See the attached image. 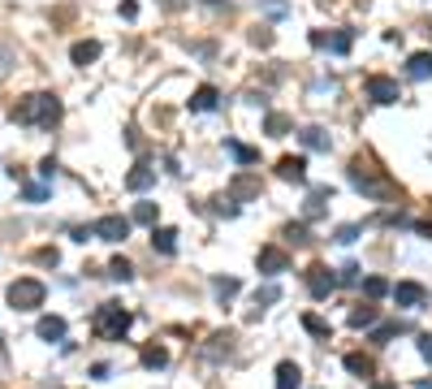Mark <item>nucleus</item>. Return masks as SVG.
I'll return each mask as SVG.
<instances>
[{
    "mask_svg": "<svg viewBox=\"0 0 432 389\" xmlns=\"http://www.w3.org/2000/svg\"><path fill=\"white\" fill-rule=\"evenodd\" d=\"M286 238H290V243H298V247H307V243H312V233H307V225L298 221V225H286Z\"/></svg>",
    "mask_w": 432,
    "mask_h": 389,
    "instance_id": "obj_33",
    "label": "nucleus"
},
{
    "mask_svg": "<svg viewBox=\"0 0 432 389\" xmlns=\"http://www.w3.org/2000/svg\"><path fill=\"white\" fill-rule=\"evenodd\" d=\"M359 281H363V268H359V264H342L337 285H359Z\"/></svg>",
    "mask_w": 432,
    "mask_h": 389,
    "instance_id": "obj_32",
    "label": "nucleus"
},
{
    "mask_svg": "<svg viewBox=\"0 0 432 389\" xmlns=\"http://www.w3.org/2000/svg\"><path fill=\"white\" fill-rule=\"evenodd\" d=\"M230 199H234V203H238V199H260V177L238 173V177L230 182Z\"/></svg>",
    "mask_w": 432,
    "mask_h": 389,
    "instance_id": "obj_12",
    "label": "nucleus"
},
{
    "mask_svg": "<svg viewBox=\"0 0 432 389\" xmlns=\"http://www.w3.org/2000/svg\"><path fill=\"white\" fill-rule=\"evenodd\" d=\"M419 355L432 363V333H424V337H419Z\"/></svg>",
    "mask_w": 432,
    "mask_h": 389,
    "instance_id": "obj_42",
    "label": "nucleus"
},
{
    "mask_svg": "<svg viewBox=\"0 0 432 389\" xmlns=\"http://www.w3.org/2000/svg\"><path fill=\"white\" fill-rule=\"evenodd\" d=\"M151 247H156L160 255H173V247H177V229L156 225V229H151Z\"/></svg>",
    "mask_w": 432,
    "mask_h": 389,
    "instance_id": "obj_19",
    "label": "nucleus"
},
{
    "mask_svg": "<svg viewBox=\"0 0 432 389\" xmlns=\"http://www.w3.org/2000/svg\"><path fill=\"white\" fill-rule=\"evenodd\" d=\"M277 299H281V290H277L272 281H268V285H260V290H256V307H272Z\"/></svg>",
    "mask_w": 432,
    "mask_h": 389,
    "instance_id": "obj_30",
    "label": "nucleus"
},
{
    "mask_svg": "<svg viewBox=\"0 0 432 389\" xmlns=\"http://www.w3.org/2000/svg\"><path fill=\"white\" fill-rule=\"evenodd\" d=\"M69 61H74V65H91V61H99V43H95V39H78V43L69 48Z\"/></svg>",
    "mask_w": 432,
    "mask_h": 389,
    "instance_id": "obj_14",
    "label": "nucleus"
},
{
    "mask_svg": "<svg viewBox=\"0 0 432 389\" xmlns=\"http://www.w3.org/2000/svg\"><path fill=\"white\" fill-rule=\"evenodd\" d=\"M406 74H411L415 83L432 78V52H411V61H406Z\"/></svg>",
    "mask_w": 432,
    "mask_h": 389,
    "instance_id": "obj_17",
    "label": "nucleus"
},
{
    "mask_svg": "<svg viewBox=\"0 0 432 389\" xmlns=\"http://www.w3.org/2000/svg\"><path fill=\"white\" fill-rule=\"evenodd\" d=\"M298 139H302V147H312V151H328V135H324L320 125H307Z\"/></svg>",
    "mask_w": 432,
    "mask_h": 389,
    "instance_id": "obj_23",
    "label": "nucleus"
},
{
    "mask_svg": "<svg viewBox=\"0 0 432 389\" xmlns=\"http://www.w3.org/2000/svg\"><path fill=\"white\" fill-rule=\"evenodd\" d=\"M35 333L43 337V342H61V337H65V320H61V316H39Z\"/></svg>",
    "mask_w": 432,
    "mask_h": 389,
    "instance_id": "obj_16",
    "label": "nucleus"
},
{
    "mask_svg": "<svg viewBox=\"0 0 432 389\" xmlns=\"http://www.w3.org/2000/svg\"><path fill=\"white\" fill-rule=\"evenodd\" d=\"M302 385V368H298V363H277V389H298Z\"/></svg>",
    "mask_w": 432,
    "mask_h": 389,
    "instance_id": "obj_15",
    "label": "nucleus"
},
{
    "mask_svg": "<svg viewBox=\"0 0 432 389\" xmlns=\"http://www.w3.org/2000/svg\"><path fill=\"white\" fill-rule=\"evenodd\" d=\"M43 281L39 277H18L13 285H9V307H18V311H35V307H43Z\"/></svg>",
    "mask_w": 432,
    "mask_h": 389,
    "instance_id": "obj_3",
    "label": "nucleus"
},
{
    "mask_svg": "<svg viewBox=\"0 0 432 389\" xmlns=\"http://www.w3.org/2000/svg\"><path fill=\"white\" fill-rule=\"evenodd\" d=\"M109 277H113V281H130V277H134V268H130V259H125V255H117L113 264H109Z\"/></svg>",
    "mask_w": 432,
    "mask_h": 389,
    "instance_id": "obj_29",
    "label": "nucleus"
},
{
    "mask_svg": "<svg viewBox=\"0 0 432 389\" xmlns=\"http://www.w3.org/2000/svg\"><path fill=\"white\" fill-rule=\"evenodd\" d=\"M372 389H398V385H393V381H376Z\"/></svg>",
    "mask_w": 432,
    "mask_h": 389,
    "instance_id": "obj_45",
    "label": "nucleus"
},
{
    "mask_svg": "<svg viewBox=\"0 0 432 389\" xmlns=\"http://www.w3.org/2000/svg\"><path fill=\"white\" fill-rule=\"evenodd\" d=\"M48 199V186H43V182H31V186H27V203H43Z\"/></svg>",
    "mask_w": 432,
    "mask_h": 389,
    "instance_id": "obj_36",
    "label": "nucleus"
},
{
    "mask_svg": "<svg viewBox=\"0 0 432 389\" xmlns=\"http://www.w3.org/2000/svg\"><path fill=\"white\" fill-rule=\"evenodd\" d=\"M302 329H307V333H316V337H328V320L312 316V311H307V316H302Z\"/></svg>",
    "mask_w": 432,
    "mask_h": 389,
    "instance_id": "obj_34",
    "label": "nucleus"
},
{
    "mask_svg": "<svg viewBox=\"0 0 432 389\" xmlns=\"http://www.w3.org/2000/svg\"><path fill=\"white\" fill-rule=\"evenodd\" d=\"M125 186H130L134 195L151 191V186H156V169H147V165H134L130 173H125Z\"/></svg>",
    "mask_w": 432,
    "mask_h": 389,
    "instance_id": "obj_13",
    "label": "nucleus"
},
{
    "mask_svg": "<svg viewBox=\"0 0 432 389\" xmlns=\"http://www.w3.org/2000/svg\"><path fill=\"white\" fill-rule=\"evenodd\" d=\"M264 9H268L272 18H281V13H286V0H264Z\"/></svg>",
    "mask_w": 432,
    "mask_h": 389,
    "instance_id": "obj_41",
    "label": "nucleus"
},
{
    "mask_svg": "<svg viewBox=\"0 0 432 389\" xmlns=\"http://www.w3.org/2000/svg\"><path fill=\"white\" fill-rule=\"evenodd\" d=\"M121 18H139V5H134V0H121Z\"/></svg>",
    "mask_w": 432,
    "mask_h": 389,
    "instance_id": "obj_43",
    "label": "nucleus"
},
{
    "mask_svg": "<svg viewBox=\"0 0 432 389\" xmlns=\"http://www.w3.org/2000/svg\"><path fill=\"white\" fill-rule=\"evenodd\" d=\"M251 43H256V48H268V43H272V35L264 31V26H256V31H251Z\"/></svg>",
    "mask_w": 432,
    "mask_h": 389,
    "instance_id": "obj_39",
    "label": "nucleus"
},
{
    "mask_svg": "<svg viewBox=\"0 0 432 389\" xmlns=\"http://www.w3.org/2000/svg\"><path fill=\"white\" fill-rule=\"evenodd\" d=\"M91 233L104 243H121V238H130V217H99L91 225Z\"/></svg>",
    "mask_w": 432,
    "mask_h": 389,
    "instance_id": "obj_5",
    "label": "nucleus"
},
{
    "mask_svg": "<svg viewBox=\"0 0 432 389\" xmlns=\"http://www.w3.org/2000/svg\"><path fill=\"white\" fill-rule=\"evenodd\" d=\"M160 5H165V9H182V5H186V0H160Z\"/></svg>",
    "mask_w": 432,
    "mask_h": 389,
    "instance_id": "obj_44",
    "label": "nucleus"
},
{
    "mask_svg": "<svg viewBox=\"0 0 432 389\" xmlns=\"http://www.w3.org/2000/svg\"><path fill=\"white\" fill-rule=\"evenodd\" d=\"M389 294H393L398 307H419L424 303V285L419 281H398V285H389Z\"/></svg>",
    "mask_w": 432,
    "mask_h": 389,
    "instance_id": "obj_11",
    "label": "nucleus"
},
{
    "mask_svg": "<svg viewBox=\"0 0 432 389\" xmlns=\"http://www.w3.org/2000/svg\"><path fill=\"white\" fill-rule=\"evenodd\" d=\"M225 151H230L238 165H256V161H260V151L246 147V143H238V139H225Z\"/></svg>",
    "mask_w": 432,
    "mask_h": 389,
    "instance_id": "obj_22",
    "label": "nucleus"
},
{
    "mask_svg": "<svg viewBox=\"0 0 432 389\" xmlns=\"http://www.w3.org/2000/svg\"><path fill=\"white\" fill-rule=\"evenodd\" d=\"M53 173H57V161H53V156H48V161H39V177H43V182H53Z\"/></svg>",
    "mask_w": 432,
    "mask_h": 389,
    "instance_id": "obj_40",
    "label": "nucleus"
},
{
    "mask_svg": "<svg viewBox=\"0 0 432 389\" xmlns=\"http://www.w3.org/2000/svg\"><path fill=\"white\" fill-rule=\"evenodd\" d=\"M368 100L372 104H398V83L385 74H372L368 78Z\"/></svg>",
    "mask_w": 432,
    "mask_h": 389,
    "instance_id": "obj_7",
    "label": "nucleus"
},
{
    "mask_svg": "<svg viewBox=\"0 0 432 389\" xmlns=\"http://www.w3.org/2000/svg\"><path fill=\"white\" fill-rule=\"evenodd\" d=\"M328 195H333V191H328V186H316V191L307 195V207H302V217H307V221L324 217V199H328Z\"/></svg>",
    "mask_w": 432,
    "mask_h": 389,
    "instance_id": "obj_21",
    "label": "nucleus"
},
{
    "mask_svg": "<svg viewBox=\"0 0 432 389\" xmlns=\"http://www.w3.org/2000/svg\"><path fill=\"white\" fill-rule=\"evenodd\" d=\"M290 125H294V121H290L286 113H268V121H264V130H268L272 139H281V135H290Z\"/></svg>",
    "mask_w": 432,
    "mask_h": 389,
    "instance_id": "obj_24",
    "label": "nucleus"
},
{
    "mask_svg": "<svg viewBox=\"0 0 432 389\" xmlns=\"http://www.w3.org/2000/svg\"><path fill=\"white\" fill-rule=\"evenodd\" d=\"M216 100H221V95H216V87H199V91L190 95V113H212V109H216Z\"/></svg>",
    "mask_w": 432,
    "mask_h": 389,
    "instance_id": "obj_20",
    "label": "nucleus"
},
{
    "mask_svg": "<svg viewBox=\"0 0 432 389\" xmlns=\"http://www.w3.org/2000/svg\"><path fill=\"white\" fill-rule=\"evenodd\" d=\"M212 290H216V299L225 303V299H234V294H238V281H234V277H216Z\"/></svg>",
    "mask_w": 432,
    "mask_h": 389,
    "instance_id": "obj_31",
    "label": "nucleus"
},
{
    "mask_svg": "<svg viewBox=\"0 0 432 389\" xmlns=\"http://www.w3.org/2000/svg\"><path fill=\"white\" fill-rule=\"evenodd\" d=\"M359 238V225H337V243H354Z\"/></svg>",
    "mask_w": 432,
    "mask_h": 389,
    "instance_id": "obj_38",
    "label": "nucleus"
},
{
    "mask_svg": "<svg viewBox=\"0 0 432 389\" xmlns=\"http://www.w3.org/2000/svg\"><path fill=\"white\" fill-rule=\"evenodd\" d=\"M307 290H312V299H328L337 290V273H328L324 264H312L307 268Z\"/></svg>",
    "mask_w": 432,
    "mask_h": 389,
    "instance_id": "obj_6",
    "label": "nucleus"
},
{
    "mask_svg": "<svg viewBox=\"0 0 432 389\" xmlns=\"http://www.w3.org/2000/svg\"><path fill=\"white\" fill-rule=\"evenodd\" d=\"M419 389H432V381H419Z\"/></svg>",
    "mask_w": 432,
    "mask_h": 389,
    "instance_id": "obj_47",
    "label": "nucleus"
},
{
    "mask_svg": "<svg viewBox=\"0 0 432 389\" xmlns=\"http://www.w3.org/2000/svg\"><path fill=\"white\" fill-rule=\"evenodd\" d=\"M419 233H424V238H432V221H424V225H419Z\"/></svg>",
    "mask_w": 432,
    "mask_h": 389,
    "instance_id": "obj_46",
    "label": "nucleus"
},
{
    "mask_svg": "<svg viewBox=\"0 0 432 389\" xmlns=\"http://www.w3.org/2000/svg\"><path fill=\"white\" fill-rule=\"evenodd\" d=\"M18 125H39V130H53L61 121V100L57 95H27V100H18L13 104V113H9Z\"/></svg>",
    "mask_w": 432,
    "mask_h": 389,
    "instance_id": "obj_1",
    "label": "nucleus"
},
{
    "mask_svg": "<svg viewBox=\"0 0 432 389\" xmlns=\"http://www.w3.org/2000/svg\"><path fill=\"white\" fill-rule=\"evenodd\" d=\"M290 268V255L281 251V247H260V273H268V277H277V273H286Z\"/></svg>",
    "mask_w": 432,
    "mask_h": 389,
    "instance_id": "obj_9",
    "label": "nucleus"
},
{
    "mask_svg": "<svg viewBox=\"0 0 432 389\" xmlns=\"http://www.w3.org/2000/svg\"><path fill=\"white\" fill-rule=\"evenodd\" d=\"M130 320H134V316H130L121 303H99L95 316H91V329H95L99 337H113V342H117V337L130 329Z\"/></svg>",
    "mask_w": 432,
    "mask_h": 389,
    "instance_id": "obj_2",
    "label": "nucleus"
},
{
    "mask_svg": "<svg viewBox=\"0 0 432 389\" xmlns=\"http://www.w3.org/2000/svg\"><path fill=\"white\" fill-rule=\"evenodd\" d=\"M363 294H368L372 303L385 299V294H389V281H385V277H363Z\"/></svg>",
    "mask_w": 432,
    "mask_h": 389,
    "instance_id": "obj_26",
    "label": "nucleus"
},
{
    "mask_svg": "<svg viewBox=\"0 0 432 389\" xmlns=\"http://www.w3.org/2000/svg\"><path fill=\"white\" fill-rule=\"evenodd\" d=\"M277 177L281 182H307V161H302V156H281V161H277Z\"/></svg>",
    "mask_w": 432,
    "mask_h": 389,
    "instance_id": "obj_10",
    "label": "nucleus"
},
{
    "mask_svg": "<svg viewBox=\"0 0 432 389\" xmlns=\"http://www.w3.org/2000/svg\"><path fill=\"white\" fill-rule=\"evenodd\" d=\"M402 329H406V325H402V320H393V325H380V329H376V333H372V342H389V337H398V333H402Z\"/></svg>",
    "mask_w": 432,
    "mask_h": 389,
    "instance_id": "obj_35",
    "label": "nucleus"
},
{
    "mask_svg": "<svg viewBox=\"0 0 432 389\" xmlns=\"http://www.w3.org/2000/svg\"><path fill=\"white\" fill-rule=\"evenodd\" d=\"M165 363H169L165 346H143V368H165Z\"/></svg>",
    "mask_w": 432,
    "mask_h": 389,
    "instance_id": "obj_27",
    "label": "nucleus"
},
{
    "mask_svg": "<svg viewBox=\"0 0 432 389\" xmlns=\"http://www.w3.org/2000/svg\"><path fill=\"white\" fill-rule=\"evenodd\" d=\"M346 372H354V376L368 381V376L376 372V363H372V355H363V350H350V355H346Z\"/></svg>",
    "mask_w": 432,
    "mask_h": 389,
    "instance_id": "obj_18",
    "label": "nucleus"
},
{
    "mask_svg": "<svg viewBox=\"0 0 432 389\" xmlns=\"http://www.w3.org/2000/svg\"><path fill=\"white\" fill-rule=\"evenodd\" d=\"M368 325H376V307H372V303H363V307L350 311V329H368Z\"/></svg>",
    "mask_w": 432,
    "mask_h": 389,
    "instance_id": "obj_25",
    "label": "nucleus"
},
{
    "mask_svg": "<svg viewBox=\"0 0 432 389\" xmlns=\"http://www.w3.org/2000/svg\"><path fill=\"white\" fill-rule=\"evenodd\" d=\"M156 203H134V217L130 221H139V225H151V229H156Z\"/></svg>",
    "mask_w": 432,
    "mask_h": 389,
    "instance_id": "obj_28",
    "label": "nucleus"
},
{
    "mask_svg": "<svg viewBox=\"0 0 432 389\" xmlns=\"http://www.w3.org/2000/svg\"><path fill=\"white\" fill-rule=\"evenodd\" d=\"M216 212H221V217H238V203L225 195V199H216Z\"/></svg>",
    "mask_w": 432,
    "mask_h": 389,
    "instance_id": "obj_37",
    "label": "nucleus"
},
{
    "mask_svg": "<svg viewBox=\"0 0 432 389\" xmlns=\"http://www.w3.org/2000/svg\"><path fill=\"white\" fill-rule=\"evenodd\" d=\"M350 43H354V31H333V35L312 31V48H328V52H337V57H346Z\"/></svg>",
    "mask_w": 432,
    "mask_h": 389,
    "instance_id": "obj_8",
    "label": "nucleus"
},
{
    "mask_svg": "<svg viewBox=\"0 0 432 389\" xmlns=\"http://www.w3.org/2000/svg\"><path fill=\"white\" fill-rule=\"evenodd\" d=\"M350 182H354L359 191H368V195H389V186L376 177V169L363 161V156H354V161H350Z\"/></svg>",
    "mask_w": 432,
    "mask_h": 389,
    "instance_id": "obj_4",
    "label": "nucleus"
}]
</instances>
